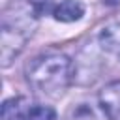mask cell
Listing matches in <instances>:
<instances>
[{"label": "cell", "instance_id": "277c9868", "mask_svg": "<svg viewBox=\"0 0 120 120\" xmlns=\"http://www.w3.org/2000/svg\"><path fill=\"white\" fill-rule=\"evenodd\" d=\"M54 19L56 21H62V22H73V21H79L82 15H84V4L81 0H62L54 11H52Z\"/></svg>", "mask_w": 120, "mask_h": 120}, {"label": "cell", "instance_id": "3957f363", "mask_svg": "<svg viewBox=\"0 0 120 120\" xmlns=\"http://www.w3.org/2000/svg\"><path fill=\"white\" fill-rule=\"evenodd\" d=\"M64 120H114L99 96L86 98L79 103H73V107L68 111Z\"/></svg>", "mask_w": 120, "mask_h": 120}, {"label": "cell", "instance_id": "5b68a950", "mask_svg": "<svg viewBox=\"0 0 120 120\" xmlns=\"http://www.w3.org/2000/svg\"><path fill=\"white\" fill-rule=\"evenodd\" d=\"M99 99L103 101V105L107 107V111L111 112V116L114 120L120 118V81L111 82L109 86H105L99 94Z\"/></svg>", "mask_w": 120, "mask_h": 120}, {"label": "cell", "instance_id": "8992f818", "mask_svg": "<svg viewBox=\"0 0 120 120\" xmlns=\"http://www.w3.org/2000/svg\"><path fill=\"white\" fill-rule=\"evenodd\" d=\"M24 109H26V103L22 98L6 99L2 105V120H21Z\"/></svg>", "mask_w": 120, "mask_h": 120}, {"label": "cell", "instance_id": "6da1fadb", "mask_svg": "<svg viewBox=\"0 0 120 120\" xmlns=\"http://www.w3.org/2000/svg\"><path fill=\"white\" fill-rule=\"evenodd\" d=\"M24 73L32 90L47 98H60L75 77L73 62L58 51H47L38 54L30 60Z\"/></svg>", "mask_w": 120, "mask_h": 120}, {"label": "cell", "instance_id": "7a4b0ae2", "mask_svg": "<svg viewBox=\"0 0 120 120\" xmlns=\"http://www.w3.org/2000/svg\"><path fill=\"white\" fill-rule=\"evenodd\" d=\"M39 8L36 2H17L4 11L2 17V66H8L32 38L38 24Z\"/></svg>", "mask_w": 120, "mask_h": 120}, {"label": "cell", "instance_id": "52a82bcc", "mask_svg": "<svg viewBox=\"0 0 120 120\" xmlns=\"http://www.w3.org/2000/svg\"><path fill=\"white\" fill-rule=\"evenodd\" d=\"M21 120H56V114L47 105H26Z\"/></svg>", "mask_w": 120, "mask_h": 120}]
</instances>
